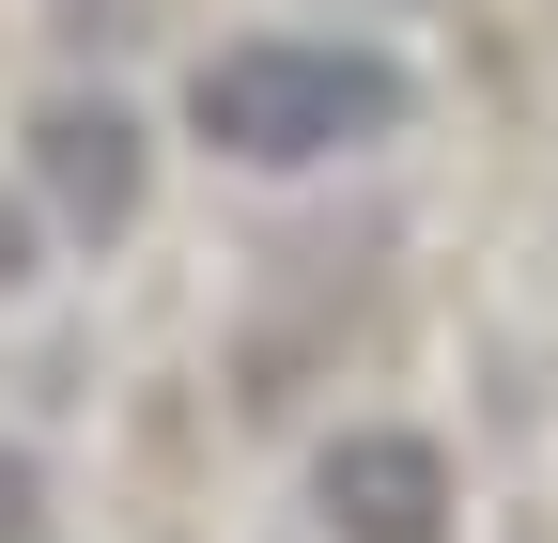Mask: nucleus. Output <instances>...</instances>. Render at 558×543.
<instances>
[{"label":"nucleus","mask_w":558,"mask_h":543,"mask_svg":"<svg viewBox=\"0 0 558 543\" xmlns=\"http://www.w3.org/2000/svg\"><path fill=\"white\" fill-rule=\"evenodd\" d=\"M32 186H47V218L78 233V249H124V233H140V109L47 94V109H32Z\"/></svg>","instance_id":"nucleus-2"},{"label":"nucleus","mask_w":558,"mask_h":543,"mask_svg":"<svg viewBox=\"0 0 558 543\" xmlns=\"http://www.w3.org/2000/svg\"><path fill=\"white\" fill-rule=\"evenodd\" d=\"M32 497H47V482H32V450L0 435V543H32Z\"/></svg>","instance_id":"nucleus-5"},{"label":"nucleus","mask_w":558,"mask_h":543,"mask_svg":"<svg viewBox=\"0 0 558 543\" xmlns=\"http://www.w3.org/2000/svg\"><path fill=\"white\" fill-rule=\"evenodd\" d=\"M62 32H78V47H124V32H156V0H62Z\"/></svg>","instance_id":"nucleus-4"},{"label":"nucleus","mask_w":558,"mask_h":543,"mask_svg":"<svg viewBox=\"0 0 558 543\" xmlns=\"http://www.w3.org/2000/svg\"><path fill=\"white\" fill-rule=\"evenodd\" d=\"M418 109V79L388 47H326V32H233L186 62V124L218 141L233 171H311V156H357Z\"/></svg>","instance_id":"nucleus-1"},{"label":"nucleus","mask_w":558,"mask_h":543,"mask_svg":"<svg viewBox=\"0 0 558 543\" xmlns=\"http://www.w3.org/2000/svg\"><path fill=\"white\" fill-rule=\"evenodd\" d=\"M311 497H326L341 543H435L450 528V466H435V435H326Z\"/></svg>","instance_id":"nucleus-3"}]
</instances>
